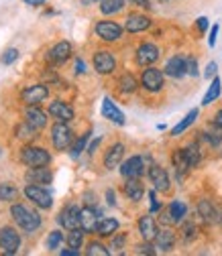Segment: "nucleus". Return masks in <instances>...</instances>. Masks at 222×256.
<instances>
[{"label":"nucleus","mask_w":222,"mask_h":256,"mask_svg":"<svg viewBox=\"0 0 222 256\" xmlns=\"http://www.w3.org/2000/svg\"><path fill=\"white\" fill-rule=\"evenodd\" d=\"M11 214H13V220L19 224V228H23L27 232H35L41 228V216L33 210H29L23 204H15L11 208Z\"/></svg>","instance_id":"f257e3e1"},{"label":"nucleus","mask_w":222,"mask_h":256,"mask_svg":"<svg viewBox=\"0 0 222 256\" xmlns=\"http://www.w3.org/2000/svg\"><path fill=\"white\" fill-rule=\"evenodd\" d=\"M21 158L29 167H47L51 163V154L41 146H25Z\"/></svg>","instance_id":"f03ea898"},{"label":"nucleus","mask_w":222,"mask_h":256,"mask_svg":"<svg viewBox=\"0 0 222 256\" xmlns=\"http://www.w3.org/2000/svg\"><path fill=\"white\" fill-rule=\"evenodd\" d=\"M25 196L33 202L35 206H39L41 210H49L53 206V198L51 194L43 187V185H35V183H31L25 187Z\"/></svg>","instance_id":"7ed1b4c3"},{"label":"nucleus","mask_w":222,"mask_h":256,"mask_svg":"<svg viewBox=\"0 0 222 256\" xmlns=\"http://www.w3.org/2000/svg\"><path fill=\"white\" fill-rule=\"evenodd\" d=\"M51 140H53V146L57 150H66L72 146L74 142V134L70 130V126L66 122H57L53 128H51Z\"/></svg>","instance_id":"20e7f679"},{"label":"nucleus","mask_w":222,"mask_h":256,"mask_svg":"<svg viewBox=\"0 0 222 256\" xmlns=\"http://www.w3.org/2000/svg\"><path fill=\"white\" fill-rule=\"evenodd\" d=\"M21 248V236L15 228H0V250L5 254H17Z\"/></svg>","instance_id":"39448f33"},{"label":"nucleus","mask_w":222,"mask_h":256,"mask_svg":"<svg viewBox=\"0 0 222 256\" xmlns=\"http://www.w3.org/2000/svg\"><path fill=\"white\" fill-rule=\"evenodd\" d=\"M59 224L66 230H74V228H82V210L78 206H68L63 208V212L59 214Z\"/></svg>","instance_id":"423d86ee"},{"label":"nucleus","mask_w":222,"mask_h":256,"mask_svg":"<svg viewBox=\"0 0 222 256\" xmlns=\"http://www.w3.org/2000/svg\"><path fill=\"white\" fill-rule=\"evenodd\" d=\"M47 96H49V90L45 86H29L27 90H23V102L27 106H39L41 102L47 100Z\"/></svg>","instance_id":"0eeeda50"},{"label":"nucleus","mask_w":222,"mask_h":256,"mask_svg":"<svg viewBox=\"0 0 222 256\" xmlns=\"http://www.w3.org/2000/svg\"><path fill=\"white\" fill-rule=\"evenodd\" d=\"M145 173V161L143 156H131L120 165V175L126 179H135Z\"/></svg>","instance_id":"6e6552de"},{"label":"nucleus","mask_w":222,"mask_h":256,"mask_svg":"<svg viewBox=\"0 0 222 256\" xmlns=\"http://www.w3.org/2000/svg\"><path fill=\"white\" fill-rule=\"evenodd\" d=\"M96 35L102 41H118L122 37V26L110 20H102L96 24Z\"/></svg>","instance_id":"1a4fd4ad"},{"label":"nucleus","mask_w":222,"mask_h":256,"mask_svg":"<svg viewBox=\"0 0 222 256\" xmlns=\"http://www.w3.org/2000/svg\"><path fill=\"white\" fill-rule=\"evenodd\" d=\"M141 84H143V88L149 90V92H159V90L163 88V74H161L159 70H155V68L149 66V68L143 72Z\"/></svg>","instance_id":"9d476101"},{"label":"nucleus","mask_w":222,"mask_h":256,"mask_svg":"<svg viewBox=\"0 0 222 256\" xmlns=\"http://www.w3.org/2000/svg\"><path fill=\"white\" fill-rule=\"evenodd\" d=\"M159 59V49H157V45L153 43H143L139 49H137V63L143 68H149L153 66V63Z\"/></svg>","instance_id":"9b49d317"},{"label":"nucleus","mask_w":222,"mask_h":256,"mask_svg":"<svg viewBox=\"0 0 222 256\" xmlns=\"http://www.w3.org/2000/svg\"><path fill=\"white\" fill-rule=\"evenodd\" d=\"M114 68H116V61H114L112 53H108V51H98L96 55H94V70H96L98 74L108 76V74L114 72Z\"/></svg>","instance_id":"f8f14e48"},{"label":"nucleus","mask_w":222,"mask_h":256,"mask_svg":"<svg viewBox=\"0 0 222 256\" xmlns=\"http://www.w3.org/2000/svg\"><path fill=\"white\" fill-rule=\"evenodd\" d=\"M149 179H151V183H153V187L157 191H169V175H167V171L163 167L153 165L149 169Z\"/></svg>","instance_id":"ddd939ff"},{"label":"nucleus","mask_w":222,"mask_h":256,"mask_svg":"<svg viewBox=\"0 0 222 256\" xmlns=\"http://www.w3.org/2000/svg\"><path fill=\"white\" fill-rule=\"evenodd\" d=\"M98 222H100V212L98 210H94V208H84L82 210V228H84L86 234H96Z\"/></svg>","instance_id":"4468645a"},{"label":"nucleus","mask_w":222,"mask_h":256,"mask_svg":"<svg viewBox=\"0 0 222 256\" xmlns=\"http://www.w3.org/2000/svg\"><path fill=\"white\" fill-rule=\"evenodd\" d=\"M49 114H51L55 120H59V122H70V120H74V108L68 106L66 102H61V100H55V102L49 104Z\"/></svg>","instance_id":"2eb2a0df"},{"label":"nucleus","mask_w":222,"mask_h":256,"mask_svg":"<svg viewBox=\"0 0 222 256\" xmlns=\"http://www.w3.org/2000/svg\"><path fill=\"white\" fill-rule=\"evenodd\" d=\"M53 179V173L47 167H31L27 171V181L35 185H49Z\"/></svg>","instance_id":"dca6fc26"},{"label":"nucleus","mask_w":222,"mask_h":256,"mask_svg":"<svg viewBox=\"0 0 222 256\" xmlns=\"http://www.w3.org/2000/svg\"><path fill=\"white\" fill-rule=\"evenodd\" d=\"M165 74L171 78H183L187 74V59L175 55L165 63Z\"/></svg>","instance_id":"f3484780"},{"label":"nucleus","mask_w":222,"mask_h":256,"mask_svg":"<svg viewBox=\"0 0 222 256\" xmlns=\"http://www.w3.org/2000/svg\"><path fill=\"white\" fill-rule=\"evenodd\" d=\"M122 154H124V144H120V142L112 144V146L108 148L106 156H104V167H106V169H110V171H112V169H116V167H120Z\"/></svg>","instance_id":"a211bd4d"},{"label":"nucleus","mask_w":222,"mask_h":256,"mask_svg":"<svg viewBox=\"0 0 222 256\" xmlns=\"http://www.w3.org/2000/svg\"><path fill=\"white\" fill-rule=\"evenodd\" d=\"M139 232H141L143 240H147V242L155 240V236L159 234V230H157V224H155L153 216H143L139 220Z\"/></svg>","instance_id":"6ab92c4d"},{"label":"nucleus","mask_w":222,"mask_h":256,"mask_svg":"<svg viewBox=\"0 0 222 256\" xmlns=\"http://www.w3.org/2000/svg\"><path fill=\"white\" fill-rule=\"evenodd\" d=\"M72 55V45L68 41H59L51 51H49V61L51 63H63V61H68Z\"/></svg>","instance_id":"aec40b11"},{"label":"nucleus","mask_w":222,"mask_h":256,"mask_svg":"<svg viewBox=\"0 0 222 256\" xmlns=\"http://www.w3.org/2000/svg\"><path fill=\"white\" fill-rule=\"evenodd\" d=\"M102 116L112 120L114 124H124V114L114 106V102L110 98H104L102 100Z\"/></svg>","instance_id":"412c9836"},{"label":"nucleus","mask_w":222,"mask_h":256,"mask_svg":"<svg viewBox=\"0 0 222 256\" xmlns=\"http://www.w3.org/2000/svg\"><path fill=\"white\" fill-rule=\"evenodd\" d=\"M149 26H151V20L145 14H131L126 18V30H129V33H141V30H145Z\"/></svg>","instance_id":"4be33fe9"},{"label":"nucleus","mask_w":222,"mask_h":256,"mask_svg":"<svg viewBox=\"0 0 222 256\" xmlns=\"http://www.w3.org/2000/svg\"><path fill=\"white\" fill-rule=\"evenodd\" d=\"M143 194H145V189H143V183L139 181V177L129 179L124 183V196L129 198L131 202H139L143 198Z\"/></svg>","instance_id":"5701e85b"},{"label":"nucleus","mask_w":222,"mask_h":256,"mask_svg":"<svg viewBox=\"0 0 222 256\" xmlns=\"http://www.w3.org/2000/svg\"><path fill=\"white\" fill-rule=\"evenodd\" d=\"M25 116H27V122L33 126V128H37V130H41V128L47 124V118H45V112H41L37 106H29L27 108V112H25Z\"/></svg>","instance_id":"b1692460"},{"label":"nucleus","mask_w":222,"mask_h":256,"mask_svg":"<svg viewBox=\"0 0 222 256\" xmlns=\"http://www.w3.org/2000/svg\"><path fill=\"white\" fill-rule=\"evenodd\" d=\"M173 244H175V236H173L171 230H163V232H159L155 236V246L159 250H163V252H169L173 248Z\"/></svg>","instance_id":"393cba45"},{"label":"nucleus","mask_w":222,"mask_h":256,"mask_svg":"<svg viewBox=\"0 0 222 256\" xmlns=\"http://www.w3.org/2000/svg\"><path fill=\"white\" fill-rule=\"evenodd\" d=\"M116 230H118V222H116L114 218H102V220L98 222L96 234H100V236H112Z\"/></svg>","instance_id":"a878e982"},{"label":"nucleus","mask_w":222,"mask_h":256,"mask_svg":"<svg viewBox=\"0 0 222 256\" xmlns=\"http://www.w3.org/2000/svg\"><path fill=\"white\" fill-rule=\"evenodd\" d=\"M220 92H222V84H220V78H216V76H214V80H212V84H210V88H208V92H206V96H204L202 104H204V106L212 104V102L218 98V96H220Z\"/></svg>","instance_id":"bb28decb"},{"label":"nucleus","mask_w":222,"mask_h":256,"mask_svg":"<svg viewBox=\"0 0 222 256\" xmlns=\"http://www.w3.org/2000/svg\"><path fill=\"white\" fill-rule=\"evenodd\" d=\"M198 214H200V218H204L206 222H216V220H218V214H216L214 206H212L208 200H202V202L198 204Z\"/></svg>","instance_id":"cd10ccee"},{"label":"nucleus","mask_w":222,"mask_h":256,"mask_svg":"<svg viewBox=\"0 0 222 256\" xmlns=\"http://www.w3.org/2000/svg\"><path fill=\"white\" fill-rule=\"evenodd\" d=\"M196 116H198V110H196V108H194V110H189V114H187V116H185V118H183V120L173 128V130H171V136H179L183 130H187V128L194 124Z\"/></svg>","instance_id":"c85d7f7f"},{"label":"nucleus","mask_w":222,"mask_h":256,"mask_svg":"<svg viewBox=\"0 0 222 256\" xmlns=\"http://www.w3.org/2000/svg\"><path fill=\"white\" fill-rule=\"evenodd\" d=\"M183 154H185V158H187L189 167H196V165L200 163V158H202V152H200V148H198V144H196V142L187 144V146L183 148Z\"/></svg>","instance_id":"c756f323"},{"label":"nucleus","mask_w":222,"mask_h":256,"mask_svg":"<svg viewBox=\"0 0 222 256\" xmlns=\"http://www.w3.org/2000/svg\"><path fill=\"white\" fill-rule=\"evenodd\" d=\"M167 212H169V216L173 218L175 224L181 222V220L187 216V208H185V204H181V202H171L169 208H167Z\"/></svg>","instance_id":"7c9ffc66"},{"label":"nucleus","mask_w":222,"mask_h":256,"mask_svg":"<svg viewBox=\"0 0 222 256\" xmlns=\"http://www.w3.org/2000/svg\"><path fill=\"white\" fill-rule=\"evenodd\" d=\"M15 132H17V138H25V140H29V138H35L39 130H37V128H33V126H31V124L25 120L23 124L17 126V130H15Z\"/></svg>","instance_id":"2f4dec72"},{"label":"nucleus","mask_w":222,"mask_h":256,"mask_svg":"<svg viewBox=\"0 0 222 256\" xmlns=\"http://www.w3.org/2000/svg\"><path fill=\"white\" fill-rule=\"evenodd\" d=\"M19 198V189L11 183H3L0 185V202H15Z\"/></svg>","instance_id":"473e14b6"},{"label":"nucleus","mask_w":222,"mask_h":256,"mask_svg":"<svg viewBox=\"0 0 222 256\" xmlns=\"http://www.w3.org/2000/svg\"><path fill=\"white\" fill-rule=\"evenodd\" d=\"M84 228H74V230H70L68 232V246L70 248H80L82 246V242H84Z\"/></svg>","instance_id":"72a5a7b5"},{"label":"nucleus","mask_w":222,"mask_h":256,"mask_svg":"<svg viewBox=\"0 0 222 256\" xmlns=\"http://www.w3.org/2000/svg\"><path fill=\"white\" fill-rule=\"evenodd\" d=\"M122 6H124V0H102L100 10H102V14H114V12L122 10Z\"/></svg>","instance_id":"f704fd0d"},{"label":"nucleus","mask_w":222,"mask_h":256,"mask_svg":"<svg viewBox=\"0 0 222 256\" xmlns=\"http://www.w3.org/2000/svg\"><path fill=\"white\" fill-rule=\"evenodd\" d=\"M118 86H120V90H122L124 94H133V92L137 90V80H135L131 74H126V76H122V78L118 80Z\"/></svg>","instance_id":"c9c22d12"},{"label":"nucleus","mask_w":222,"mask_h":256,"mask_svg":"<svg viewBox=\"0 0 222 256\" xmlns=\"http://www.w3.org/2000/svg\"><path fill=\"white\" fill-rule=\"evenodd\" d=\"M86 254H88V256H108V250H106V246L100 244V242H92V244L88 246Z\"/></svg>","instance_id":"e433bc0d"},{"label":"nucleus","mask_w":222,"mask_h":256,"mask_svg":"<svg viewBox=\"0 0 222 256\" xmlns=\"http://www.w3.org/2000/svg\"><path fill=\"white\" fill-rule=\"evenodd\" d=\"M88 138H90V132H86L84 136H80L78 140H76V144L72 146V156L76 158V156H80L82 154V150H86V142H88Z\"/></svg>","instance_id":"4c0bfd02"},{"label":"nucleus","mask_w":222,"mask_h":256,"mask_svg":"<svg viewBox=\"0 0 222 256\" xmlns=\"http://www.w3.org/2000/svg\"><path fill=\"white\" fill-rule=\"evenodd\" d=\"M181 232H183V238L185 240H194L196 238V226L192 222H185L183 226H181Z\"/></svg>","instance_id":"58836bf2"},{"label":"nucleus","mask_w":222,"mask_h":256,"mask_svg":"<svg viewBox=\"0 0 222 256\" xmlns=\"http://www.w3.org/2000/svg\"><path fill=\"white\" fill-rule=\"evenodd\" d=\"M19 59V51L17 49H7L5 53H3V63H5V66H11V63H15Z\"/></svg>","instance_id":"ea45409f"},{"label":"nucleus","mask_w":222,"mask_h":256,"mask_svg":"<svg viewBox=\"0 0 222 256\" xmlns=\"http://www.w3.org/2000/svg\"><path fill=\"white\" fill-rule=\"evenodd\" d=\"M61 240H63V234L61 232H51V236H49V240H47V246L51 248V250H55L59 244H61Z\"/></svg>","instance_id":"a19ab883"},{"label":"nucleus","mask_w":222,"mask_h":256,"mask_svg":"<svg viewBox=\"0 0 222 256\" xmlns=\"http://www.w3.org/2000/svg\"><path fill=\"white\" fill-rule=\"evenodd\" d=\"M204 138H206L212 146H218V144H220V140H222V138H220V134H214V132H206V134H204Z\"/></svg>","instance_id":"79ce46f5"},{"label":"nucleus","mask_w":222,"mask_h":256,"mask_svg":"<svg viewBox=\"0 0 222 256\" xmlns=\"http://www.w3.org/2000/svg\"><path fill=\"white\" fill-rule=\"evenodd\" d=\"M149 200H151V214H155V212H159V202H157V198H155V191H151L149 194Z\"/></svg>","instance_id":"37998d69"},{"label":"nucleus","mask_w":222,"mask_h":256,"mask_svg":"<svg viewBox=\"0 0 222 256\" xmlns=\"http://www.w3.org/2000/svg\"><path fill=\"white\" fill-rule=\"evenodd\" d=\"M187 74H189V76H198V66H196V59H187Z\"/></svg>","instance_id":"c03bdc74"},{"label":"nucleus","mask_w":222,"mask_h":256,"mask_svg":"<svg viewBox=\"0 0 222 256\" xmlns=\"http://www.w3.org/2000/svg\"><path fill=\"white\" fill-rule=\"evenodd\" d=\"M216 37H218V24H214V26H212V30H210V39H208L210 47H214V45H216Z\"/></svg>","instance_id":"a18cd8bd"},{"label":"nucleus","mask_w":222,"mask_h":256,"mask_svg":"<svg viewBox=\"0 0 222 256\" xmlns=\"http://www.w3.org/2000/svg\"><path fill=\"white\" fill-rule=\"evenodd\" d=\"M137 252H139V254H155V250H153L151 244H143V246H139Z\"/></svg>","instance_id":"49530a36"},{"label":"nucleus","mask_w":222,"mask_h":256,"mask_svg":"<svg viewBox=\"0 0 222 256\" xmlns=\"http://www.w3.org/2000/svg\"><path fill=\"white\" fill-rule=\"evenodd\" d=\"M216 68H218V66H216L214 61L208 63V68H206V78H214V76H216Z\"/></svg>","instance_id":"de8ad7c7"},{"label":"nucleus","mask_w":222,"mask_h":256,"mask_svg":"<svg viewBox=\"0 0 222 256\" xmlns=\"http://www.w3.org/2000/svg\"><path fill=\"white\" fill-rule=\"evenodd\" d=\"M76 74H86V63L82 59L76 61Z\"/></svg>","instance_id":"09e8293b"},{"label":"nucleus","mask_w":222,"mask_h":256,"mask_svg":"<svg viewBox=\"0 0 222 256\" xmlns=\"http://www.w3.org/2000/svg\"><path fill=\"white\" fill-rule=\"evenodd\" d=\"M214 126L218 128V130H222V110H220V112L214 116Z\"/></svg>","instance_id":"8fccbe9b"},{"label":"nucleus","mask_w":222,"mask_h":256,"mask_svg":"<svg viewBox=\"0 0 222 256\" xmlns=\"http://www.w3.org/2000/svg\"><path fill=\"white\" fill-rule=\"evenodd\" d=\"M198 28H200V30H206V28H208V18H206V16H200V18H198Z\"/></svg>","instance_id":"3c124183"},{"label":"nucleus","mask_w":222,"mask_h":256,"mask_svg":"<svg viewBox=\"0 0 222 256\" xmlns=\"http://www.w3.org/2000/svg\"><path fill=\"white\" fill-rule=\"evenodd\" d=\"M98 146H100V138H96V140H94V142L88 146V152H90V154H94V152H96V148H98Z\"/></svg>","instance_id":"603ef678"},{"label":"nucleus","mask_w":222,"mask_h":256,"mask_svg":"<svg viewBox=\"0 0 222 256\" xmlns=\"http://www.w3.org/2000/svg\"><path fill=\"white\" fill-rule=\"evenodd\" d=\"M133 4H139V6H143V8H151V2L149 0H131Z\"/></svg>","instance_id":"864d4df0"},{"label":"nucleus","mask_w":222,"mask_h":256,"mask_svg":"<svg viewBox=\"0 0 222 256\" xmlns=\"http://www.w3.org/2000/svg\"><path fill=\"white\" fill-rule=\"evenodd\" d=\"M25 4H29V6H41V4H45V0H25Z\"/></svg>","instance_id":"5fc2aeb1"},{"label":"nucleus","mask_w":222,"mask_h":256,"mask_svg":"<svg viewBox=\"0 0 222 256\" xmlns=\"http://www.w3.org/2000/svg\"><path fill=\"white\" fill-rule=\"evenodd\" d=\"M106 198H108V204H110V206H116V200H114V191H112V189H108V191H106Z\"/></svg>","instance_id":"6e6d98bb"},{"label":"nucleus","mask_w":222,"mask_h":256,"mask_svg":"<svg viewBox=\"0 0 222 256\" xmlns=\"http://www.w3.org/2000/svg\"><path fill=\"white\" fill-rule=\"evenodd\" d=\"M114 248H122L124 246V236H120V238H114V244H112Z\"/></svg>","instance_id":"4d7b16f0"},{"label":"nucleus","mask_w":222,"mask_h":256,"mask_svg":"<svg viewBox=\"0 0 222 256\" xmlns=\"http://www.w3.org/2000/svg\"><path fill=\"white\" fill-rule=\"evenodd\" d=\"M61 256H78V250L72 248V250H61Z\"/></svg>","instance_id":"13d9d810"}]
</instances>
